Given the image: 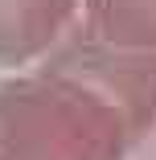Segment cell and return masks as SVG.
Instances as JSON below:
<instances>
[{"instance_id": "1", "label": "cell", "mask_w": 156, "mask_h": 160, "mask_svg": "<svg viewBox=\"0 0 156 160\" xmlns=\"http://www.w3.org/2000/svg\"><path fill=\"white\" fill-rule=\"evenodd\" d=\"M156 127V49L78 29L0 86V160H123Z\"/></svg>"}, {"instance_id": "2", "label": "cell", "mask_w": 156, "mask_h": 160, "mask_svg": "<svg viewBox=\"0 0 156 160\" xmlns=\"http://www.w3.org/2000/svg\"><path fill=\"white\" fill-rule=\"evenodd\" d=\"M78 12V0H0V66H25L49 53Z\"/></svg>"}, {"instance_id": "3", "label": "cell", "mask_w": 156, "mask_h": 160, "mask_svg": "<svg viewBox=\"0 0 156 160\" xmlns=\"http://www.w3.org/2000/svg\"><path fill=\"white\" fill-rule=\"evenodd\" d=\"M82 12L95 37L156 49V0H82Z\"/></svg>"}]
</instances>
